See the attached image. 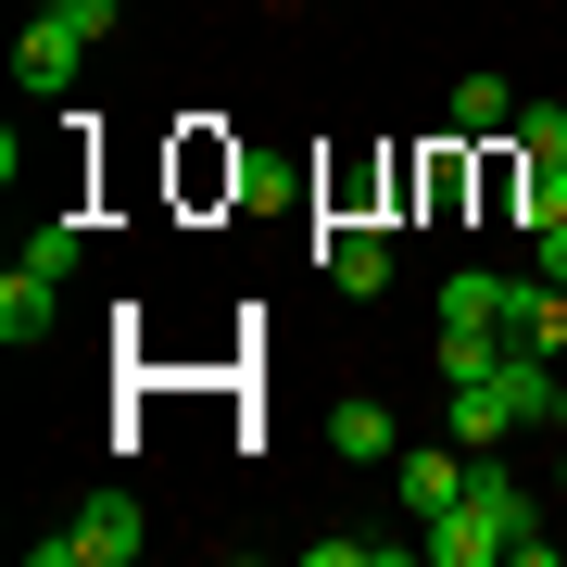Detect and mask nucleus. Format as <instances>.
<instances>
[{
	"label": "nucleus",
	"instance_id": "4468645a",
	"mask_svg": "<svg viewBox=\"0 0 567 567\" xmlns=\"http://www.w3.org/2000/svg\"><path fill=\"white\" fill-rule=\"evenodd\" d=\"M555 429H567V391H555Z\"/></svg>",
	"mask_w": 567,
	"mask_h": 567
},
{
	"label": "nucleus",
	"instance_id": "39448f33",
	"mask_svg": "<svg viewBox=\"0 0 567 567\" xmlns=\"http://www.w3.org/2000/svg\"><path fill=\"white\" fill-rule=\"evenodd\" d=\"M505 341H529V353H555L567 365V290L529 265V278H505Z\"/></svg>",
	"mask_w": 567,
	"mask_h": 567
},
{
	"label": "nucleus",
	"instance_id": "7ed1b4c3",
	"mask_svg": "<svg viewBox=\"0 0 567 567\" xmlns=\"http://www.w3.org/2000/svg\"><path fill=\"white\" fill-rule=\"evenodd\" d=\"M140 543H152V529H140V505H126V492H89L63 529H39V543H25V567H126Z\"/></svg>",
	"mask_w": 567,
	"mask_h": 567
},
{
	"label": "nucleus",
	"instance_id": "9b49d317",
	"mask_svg": "<svg viewBox=\"0 0 567 567\" xmlns=\"http://www.w3.org/2000/svg\"><path fill=\"white\" fill-rule=\"evenodd\" d=\"M25 265H39V278H63V265H76V227H63V215H51V227H25Z\"/></svg>",
	"mask_w": 567,
	"mask_h": 567
},
{
	"label": "nucleus",
	"instance_id": "f257e3e1",
	"mask_svg": "<svg viewBox=\"0 0 567 567\" xmlns=\"http://www.w3.org/2000/svg\"><path fill=\"white\" fill-rule=\"evenodd\" d=\"M517 529H529V492L480 454L466 505H442V517H429V543H416V555H429V567H505V555H517Z\"/></svg>",
	"mask_w": 567,
	"mask_h": 567
},
{
	"label": "nucleus",
	"instance_id": "20e7f679",
	"mask_svg": "<svg viewBox=\"0 0 567 567\" xmlns=\"http://www.w3.org/2000/svg\"><path fill=\"white\" fill-rule=\"evenodd\" d=\"M466 480H480V454H466V442H404V454H391V492H404L416 517L466 505Z\"/></svg>",
	"mask_w": 567,
	"mask_h": 567
},
{
	"label": "nucleus",
	"instance_id": "1a4fd4ad",
	"mask_svg": "<svg viewBox=\"0 0 567 567\" xmlns=\"http://www.w3.org/2000/svg\"><path fill=\"white\" fill-rule=\"evenodd\" d=\"M51 303H63V278H39V265H13V278H0V341H51Z\"/></svg>",
	"mask_w": 567,
	"mask_h": 567
},
{
	"label": "nucleus",
	"instance_id": "423d86ee",
	"mask_svg": "<svg viewBox=\"0 0 567 567\" xmlns=\"http://www.w3.org/2000/svg\"><path fill=\"white\" fill-rule=\"evenodd\" d=\"M328 290H353V303H379V290H391V240H379V227H328Z\"/></svg>",
	"mask_w": 567,
	"mask_h": 567
},
{
	"label": "nucleus",
	"instance_id": "9d476101",
	"mask_svg": "<svg viewBox=\"0 0 567 567\" xmlns=\"http://www.w3.org/2000/svg\"><path fill=\"white\" fill-rule=\"evenodd\" d=\"M517 164H567V102H529L517 114Z\"/></svg>",
	"mask_w": 567,
	"mask_h": 567
},
{
	"label": "nucleus",
	"instance_id": "f8f14e48",
	"mask_svg": "<svg viewBox=\"0 0 567 567\" xmlns=\"http://www.w3.org/2000/svg\"><path fill=\"white\" fill-rule=\"evenodd\" d=\"M529 265H543V278L567 290V227H543V240H529Z\"/></svg>",
	"mask_w": 567,
	"mask_h": 567
},
{
	"label": "nucleus",
	"instance_id": "0eeeda50",
	"mask_svg": "<svg viewBox=\"0 0 567 567\" xmlns=\"http://www.w3.org/2000/svg\"><path fill=\"white\" fill-rule=\"evenodd\" d=\"M328 454H353V466H391V454H404V416L353 391V404H328Z\"/></svg>",
	"mask_w": 567,
	"mask_h": 567
},
{
	"label": "nucleus",
	"instance_id": "6e6552de",
	"mask_svg": "<svg viewBox=\"0 0 567 567\" xmlns=\"http://www.w3.org/2000/svg\"><path fill=\"white\" fill-rule=\"evenodd\" d=\"M442 126H454V140H517V89H505V76H454Z\"/></svg>",
	"mask_w": 567,
	"mask_h": 567
},
{
	"label": "nucleus",
	"instance_id": "ddd939ff",
	"mask_svg": "<svg viewBox=\"0 0 567 567\" xmlns=\"http://www.w3.org/2000/svg\"><path fill=\"white\" fill-rule=\"evenodd\" d=\"M555 492H567V454H555Z\"/></svg>",
	"mask_w": 567,
	"mask_h": 567
},
{
	"label": "nucleus",
	"instance_id": "f03ea898",
	"mask_svg": "<svg viewBox=\"0 0 567 567\" xmlns=\"http://www.w3.org/2000/svg\"><path fill=\"white\" fill-rule=\"evenodd\" d=\"M114 25H126V0H39V13H25V39H13V89H25V102L76 89V63L102 51Z\"/></svg>",
	"mask_w": 567,
	"mask_h": 567
}]
</instances>
